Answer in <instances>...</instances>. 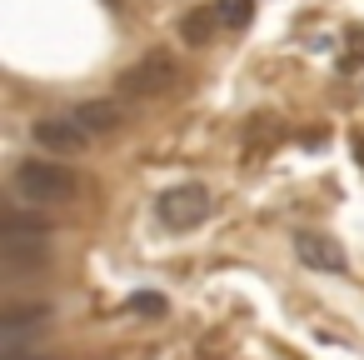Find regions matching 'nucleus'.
I'll return each mask as SVG.
<instances>
[{
  "instance_id": "nucleus-7",
  "label": "nucleus",
  "mask_w": 364,
  "mask_h": 360,
  "mask_svg": "<svg viewBox=\"0 0 364 360\" xmlns=\"http://www.w3.org/2000/svg\"><path fill=\"white\" fill-rule=\"evenodd\" d=\"M215 26H220L215 6H210V11H185V16H180V36H185L190 46H205V41L215 36Z\"/></svg>"
},
{
  "instance_id": "nucleus-6",
  "label": "nucleus",
  "mask_w": 364,
  "mask_h": 360,
  "mask_svg": "<svg viewBox=\"0 0 364 360\" xmlns=\"http://www.w3.org/2000/svg\"><path fill=\"white\" fill-rule=\"evenodd\" d=\"M90 135H100V130H115L120 120H125V110H120V101H85V106H75L70 110Z\"/></svg>"
},
{
  "instance_id": "nucleus-1",
  "label": "nucleus",
  "mask_w": 364,
  "mask_h": 360,
  "mask_svg": "<svg viewBox=\"0 0 364 360\" xmlns=\"http://www.w3.org/2000/svg\"><path fill=\"white\" fill-rule=\"evenodd\" d=\"M11 185H16V195L21 200H31V205H65V200H75V175L65 170V165H55V160H21L16 165V175H11Z\"/></svg>"
},
{
  "instance_id": "nucleus-3",
  "label": "nucleus",
  "mask_w": 364,
  "mask_h": 360,
  "mask_svg": "<svg viewBox=\"0 0 364 360\" xmlns=\"http://www.w3.org/2000/svg\"><path fill=\"white\" fill-rule=\"evenodd\" d=\"M175 81H180V66H175L170 56L150 51V56H140L135 66H125V71H120V96H130V101H145V96H160V91H170Z\"/></svg>"
},
{
  "instance_id": "nucleus-13",
  "label": "nucleus",
  "mask_w": 364,
  "mask_h": 360,
  "mask_svg": "<svg viewBox=\"0 0 364 360\" xmlns=\"http://www.w3.org/2000/svg\"><path fill=\"white\" fill-rule=\"evenodd\" d=\"M6 360H46V355H6Z\"/></svg>"
},
{
  "instance_id": "nucleus-9",
  "label": "nucleus",
  "mask_w": 364,
  "mask_h": 360,
  "mask_svg": "<svg viewBox=\"0 0 364 360\" xmlns=\"http://www.w3.org/2000/svg\"><path fill=\"white\" fill-rule=\"evenodd\" d=\"M274 140V125H269V115H255L250 120V130H245V160H259V150Z\"/></svg>"
},
{
  "instance_id": "nucleus-4",
  "label": "nucleus",
  "mask_w": 364,
  "mask_h": 360,
  "mask_svg": "<svg viewBox=\"0 0 364 360\" xmlns=\"http://www.w3.org/2000/svg\"><path fill=\"white\" fill-rule=\"evenodd\" d=\"M31 140H36L41 150H50V155H75V150H85L90 130H85L75 115H46V120L31 125Z\"/></svg>"
},
{
  "instance_id": "nucleus-8",
  "label": "nucleus",
  "mask_w": 364,
  "mask_h": 360,
  "mask_svg": "<svg viewBox=\"0 0 364 360\" xmlns=\"http://www.w3.org/2000/svg\"><path fill=\"white\" fill-rule=\"evenodd\" d=\"M215 16L225 31H245L255 21V0H215Z\"/></svg>"
},
{
  "instance_id": "nucleus-5",
  "label": "nucleus",
  "mask_w": 364,
  "mask_h": 360,
  "mask_svg": "<svg viewBox=\"0 0 364 360\" xmlns=\"http://www.w3.org/2000/svg\"><path fill=\"white\" fill-rule=\"evenodd\" d=\"M294 255L309 265V270H324V275H344L349 260H344V245L334 235H319V230H299L294 235Z\"/></svg>"
},
{
  "instance_id": "nucleus-14",
  "label": "nucleus",
  "mask_w": 364,
  "mask_h": 360,
  "mask_svg": "<svg viewBox=\"0 0 364 360\" xmlns=\"http://www.w3.org/2000/svg\"><path fill=\"white\" fill-rule=\"evenodd\" d=\"M105 6H120V0H105Z\"/></svg>"
},
{
  "instance_id": "nucleus-2",
  "label": "nucleus",
  "mask_w": 364,
  "mask_h": 360,
  "mask_svg": "<svg viewBox=\"0 0 364 360\" xmlns=\"http://www.w3.org/2000/svg\"><path fill=\"white\" fill-rule=\"evenodd\" d=\"M210 210H215V195L205 185H175L155 200V215L165 230H195L200 220H210Z\"/></svg>"
},
{
  "instance_id": "nucleus-11",
  "label": "nucleus",
  "mask_w": 364,
  "mask_h": 360,
  "mask_svg": "<svg viewBox=\"0 0 364 360\" xmlns=\"http://www.w3.org/2000/svg\"><path fill=\"white\" fill-rule=\"evenodd\" d=\"M344 71H354V66H364V36H349V51H344V61H339Z\"/></svg>"
},
{
  "instance_id": "nucleus-12",
  "label": "nucleus",
  "mask_w": 364,
  "mask_h": 360,
  "mask_svg": "<svg viewBox=\"0 0 364 360\" xmlns=\"http://www.w3.org/2000/svg\"><path fill=\"white\" fill-rule=\"evenodd\" d=\"M354 160H359V165H364V130H359V135H354Z\"/></svg>"
},
{
  "instance_id": "nucleus-10",
  "label": "nucleus",
  "mask_w": 364,
  "mask_h": 360,
  "mask_svg": "<svg viewBox=\"0 0 364 360\" xmlns=\"http://www.w3.org/2000/svg\"><path fill=\"white\" fill-rule=\"evenodd\" d=\"M120 310H125V315H165L170 305H165V295H150V290H140V295H130Z\"/></svg>"
}]
</instances>
